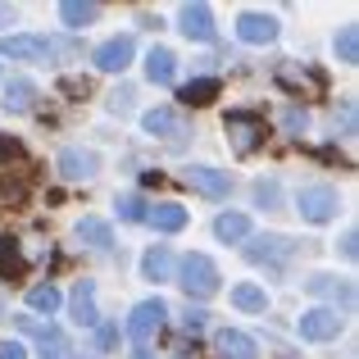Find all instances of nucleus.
I'll return each mask as SVG.
<instances>
[{"mask_svg":"<svg viewBox=\"0 0 359 359\" xmlns=\"http://www.w3.org/2000/svg\"><path fill=\"white\" fill-rule=\"evenodd\" d=\"M0 55L5 60H50V64H64V60H78L82 46L73 36H0Z\"/></svg>","mask_w":359,"mask_h":359,"instance_id":"obj_1","label":"nucleus"},{"mask_svg":"<svg viewBox=\"0 0 359 359\" xmlns=\"http://www.w3.org/2000/svg\"><path fill=\"white\" fill-rule=\"evenodd\" d=\"M173 278L182 282V291L191 300H210L214 291H219V264H214L210 255L191 250L187 259H177V273H173Z\"/></svg>","mask_w":359,"mask_h":359,"instance_id":"obj_2","label":"nucleus"},{"mask_svg":"<svg viewBox=\"0 0 359 359\" xmlns=\"http://www.w3.org/2000/svg\"><path fill=\"white\" fill-rule=\"evenodd\" d=\"M337 205H341V201H337L332 187H300V196H296V210H300L305 223H332Z\"/></svg>","mask_w":359,"mask_h":359,"instance_id":"obj_3","label":"nucleus"},{"mask_svg":"<svg viewBox=\"0 0 359 359\" xmlns=\"http://www.w3.org/2000/svg\"><path fill=\"white\" fill-rule=\"evenodd\" d=\"M223 128H228V141H232L237 155H250V150L264 141V118L259 114H245V109H232V114L223 118Z\"/></svg>","mask_w":359,"mask_h":359,"instance_id":"obj_4","label":"nucleus"},{"mask_svg":"<svg viewBox=\"0 0 359 359\" xmlns=\"http://www.w3.org/2000/svg\"><path fill=\"white\" fill-rule=\"evenodd\" d=\"M164 314H168L164 300H141V305L128 314V337H132L137 346H150V337L164 327Z\"/></svg>","mask_w":359,"mask_h":359,"instance_id":"obj_5","label":"nucleus"},{"mask_svg":"<svg viewBox=\"0 0 359 359\" xmlns=\"http://www.w3.org/2000/svg\"><path fill=\"white\" fill-rule=\"evenodd\" d=\"M182 182L191 187V191L210 196V201H223V196L232 191L228 173H223V168H210V164H187V168H182Z\"/></svg>","mask_w":359,"mask_h":359,"instance_id":"obj_6","label":"nucleus"},{"mask_svg":"<svg viewBox=\"0 0 359 359\" xmlns=\"http://www.w3.org/2000/svg\"><path fill=\"white\" fill-rule=\"evenodd\" d=\"M296 332H300V341H327V337L341 332V314L337 309H309V314H300Z\"/></svg>","mask_w":359,"mask_h":359,"instance_id":"obj_7","label":"nucleus"},{"mask_svg":"<svg viewBox=\"0 0 359 359\" xmlns=\"http://www.w3.org/2000/svg\"><path fill=\"white\" fill-rule=\"evenodd\" d=\"M177 27H182L187 41H214V14L210 5H182V14H177Z\"/></svg>","mask_w":359,"mask_h":359,"instance_id":"obj_8","label":"nucleus"},{"mask_svg":"<svg viewBox=\"0 0 359 359\" xmlns=\"http://www.w3.org/2000/svg\"><path fill=\"white\" fill-rule=\"evenodd\" d=\"M237 36L250 46H269L273 36H278V18L273 14H259V9H245V14L237 18Z\"/></svg>","mask_w":359,"mask_h":359,"instance_id":"obj_9","label":"nucleus"},{"mask_svg":"<svg viewBox=\"0 0 359 359\" xmlns=\"http://www.w3.org/2000/svg\"><path fill=\"white\" fill-rule=\"evenodd\" d=\"M132 50H137V46H132V36H109V41L96 50V69L100 73H123L132 64Z\"/></svg>","mask_w":359,"mask_h":359,"instance_id":"obj_10","label":"nucleus"},{"mask_svg":"<svg viewBox=\"0 0 359 359\" xmlns=\"http://www.w3.org/2000/svg\"><path fill=\"white\" fill-rule=\"evenodd\" d=\"M214 351L223 359H259V346H255V337L237 332V327H223L219 337H214Z\"/></svg>","mask_w":359,"mask_h":359,"instance_id":"obj_11","label":"nucleus"},{"mask_svg":"<svg viewBox=\"0 0 359 359\" xmlns=\"http://www.w3.org/2000/svg\"><path fill=\"white\" fill-rule=\"evenodd\" d=\"M291 250H296V241H287V237H259V241L245 245V259L250 264H282Z\"/></svg>","mask_w":359,"mask_h":359,"instance_id":"obj_12","label":"nucleus"},{"mask_svg":"<svg viewBox=\"0 0 359 359\" xmlns=\"http://www.w3.org/2000/svg\"><path fill=\"white\" fill-rule=\"evenodd\" d=\"M96 168H100V159L91 150H64L60 155V173L69 182H87V177H96Z\"/></svg>","mask_w":359,"mask_h":359,"instance_id":"obj_13","label":"nucleus"},{"mask_svg":"<svg viewBox=\"0 0 359 359\" xmlns=\"http://www.w3.org/2000/svg\"><path fill=\"white\" fill-rule=\"evenodd\" d=\"M69 305H73V323H82V327H96V282H91V278H82Z\"/></svg>","mask_w":359,"mask_h":359,"instance_id":"obj_14","label":"nucleus"},{"mask_svg":"<svg viewBox=\"0 0 359 359\" xmlns=\"http://www.w3.org/2000/svg\"><path fill=\"white\" fill-rule=\"evenodd\" d=\"M146 132H150V137H164V141H177L187 128H182V118H177V109L159 105V109H150V114H146Z\"/></svg>","mask_w":359,"mask_h":359,"instance_id":"obj_15","label":"nucleus"},{"mask_svg":"<svg viewBox=\"0 0 359 359\" xmlns=\"http://www.w3.org/2000/svg\"><path fill=\"white\" fill-rule=\"evenodd\" d=\"M141 273H146L150 282H168L177 273V259L168 245H155V250H146V259H141Z\"/></svg>","mask_w":359,"mask_h":359,"instance_id":"obj_16","label":"nucleus"},{"mask_svg":"<svg viewBox=\"0 0 359 359\" xmlns=\"http://www.w3.org/2000/svg\"><path fill=\"white\" fill-rule=\"evenodd\" d=\"M173 73H177V60H173V50L155 46V50L146 55V78H150V82H159V87H168V82H173Z\"/></svg>","mask_w":359,"mask_h":359,"instance_id":"obj_17","label":"nucleus"},{"mask_svg":"<svg viewBox=\"0 0 359 359\" xmlns=\"http://www.w3.org/2000/svg\"><path fill=\"white\" fill-rule=\"evenodd\" d=\"M146 223H155V232H182L187 228V210L182 205H150Z\"/></svg>","mask_w":359,"mask_h":359,"instance_id":"obj_18","label":"nucleus"},{"mask_svg":"<svg viewBox=\"0 0 359 359\" xmlns=\"http://www.w3.org/2000/svg\"><path fill=\"white\" fill-rule=\"evenodd\" d=\"M32 100H36L32 82H27V78H9V87H5V109H9V114H27Z\"/></svg>","mask_w":359,"mask_h":359,"instance_id":"obj_19","label":"nucleus"},{"mask_svg":"<svg viewBox=\"0 0 359 359\" xmlns=\"http://www.w3.org/2000/svg\"><path fill=\"white\" fill-rule=\"evenodd\" d=\"M232 305H237L241 314H264V309H269V296H264L259 287H250V282H241V287H232Z\"/></svg>","mask_w":359,"mask_h":359,"instance_id":"obj_20","label":"nucleus"},{"mask_svg":"<svg viewBox=\"0 0 359 359\" xmlns=\"http://www.w3.org/2000/svg\"><path fill=\"white\" fill-rule=\"evenodd\" d=\"M96 14H100V9L91 5V0H64V5H60V18H64L69 27H87V23H96Z\"/></svg>","mask_w":359,"mask_h":359,"instance_id":"obj_21","label":"nucleus"},{"mask_svg":"<svg viewBox=\"0 0 359 359\" xmlns=\"http://www.w3.org/2000/svg\"><path fill=\"white\" fill-rule=\"evenodd\" d=\"M214 232H219L223 241H245L250 237V219H245V214H219V219H214Z\"/></svg>","mask_w":359,"mask_h":359,"instance_id":"obj_22","label":"nucleus"},{"mask_svg":"<svg viewBox=\"0 0 359 359\" xmlns=\"http://www.w3.org/2000/svg\"><path fill=\"white\" fill-rule=\"evenodd\" d=\"M78 241H87V245H96V250H109V223L105 219H82L78 223Z\"/></svg>","mask_w":359,"mask_h":359,"instance_id":"obj_23","label":"nucleus"},{"mask_svg":"<svg viewBox=\"0 0 359 359\" xmlns=\"http://www.w3.org/2000/svg\"><path fill=\"white\" fill-rule=\"evenodd\" d=\"M23 327H27V332H36V341H41V355H46V359H60L64 351H69V346H64V337L55 332V327H36V323H27V318H23Z\"/></svg>","mask_w":359,"mask_h":359,"instance_id":"obj_24","label":"nucleus"},{"mask_svg":"<svg viewBox=\"0 0 359 359\" xmlns=\"http://www.w3.org/2000/svg\"><path fill=\"white\" fill-rule=\"evenodd\" d=\"M27 305H32L36 314H55V309H60V291H55L50 282H41V287H27Z\"/></svg>","mask_w":359,"mask_h":359,"instance_id":"obj_25","label":"nucleus"},{"mask_svg":"<svg viewBox=\"0 0 359 359\" xmlns=\"http://www.w3.org/2000/svg\"><path fill=\"white\" fill-rule=\"evenodd\" d=\"M214 96H219V82H214V78H196V82H187V87H182L187 105H210Z\"/></svg>","mask_w":359,"mask_h":359,"instance_id":"obj_26","label":"nucleus"},{"mask_svg":"<svg viewBox=\"0 0 359 359\" xmlns=\"http://www.w3.org/2000/svg\"><path fill=\"white\" fill-rule=\"evenodd\" d=\"M337 60L341 64H359V27L346 23L341 32H337Z\"/></svg>","mask_w":359,"mask_h":359,"instance_id":"obj_27","label":"nucleus"},{"mask_svg":"<svg viewBox=\"0 0 359 359\" xmlns=\"http://www.w3.org/2000/svg\"><path fill=\"white\" fill-rule=\"evenodd\" d=\"M146 214H150V205L141 196H118V219L123 223H146Z\"/></svg>","mask_w":359,"mask_h":359,"instance_id":"obj_28","label":"nucleus"},{"mask_svg":"<svg viewBox=\"0 0 359 359\" xmlns=\"http://www.w3.org/2000/svg\"><path fill=\"white\" fill-rule=\"evenodd\" d=\"M9 273H23V259H18V250H14V241H0V278H9Z\"/></svg>","mask_w":359,"mask_h":359,"instance_id":"obj_29","label":"nucleus"},{"mask_svg":"<svg viewBox=\"0 0 359 359\" xmlns=\"http://www.w3.org/2000/svg\"><path fill=\"white\" fill-rule=\"evenodd\" d=\"M305 123H309V114H305V109H296V105H291L287 114H282V128H287V132H296V137L305 132Z\"/></svg>","mask_w":359,"mask_h":359,"instance_id":"obj_30","label":"nucleus"},{"mask_svg":"<svg viewBox=\"0 0 359 359\" xmlns=\"http://www.w3.org/2000/svg\"><path fill=\"white\" fill-rule=\"evenodd\" d=\"M0 359H27V346L23 341H5V337H0Z\"/></svg>","mask_w":359,"mask_h":359,"instance_id":"obj_31","label":"nucleus"},{"mask_svg":"<svg viewBox=\"0 0 359 359\" xmlns=\"http://www.w3.org/2000/svg\"><path fill=\"white\" fill-rule=\"evenodd\" d=\"M182 323H187V332H201V327H205V314H201V309H191Z\"/></svg>","mask_w":359,"mask_h":359,"instance_id":"obj_32","label":"nucleus"},{"mask_svg":"<svg viewBox=\"0 0 359 359\" xmlns=\"http://www.w3.org/2000/svg\"><path fill=\"white\" fill-rule=\"evenodd\" d=\"M355 250H359V245H355V232H346V237H341V255H346V259H355Z\"/></svg>","mask_w":359,"mask_h":359,"instance_id":"obj_33","label":"nucleus"},{"mask_svg":"<svg viewBox=\"0 0 359 359\" xmlns=\"http://www.w3.org/2000/svg\"><path fill=\"white\" fill-rule=\"evenodd\" d=\"M259 201H278V182H259Z\"/></svg>","mask_w":359,"mask_h":359,"instance_id":"obj_34","label":"nucleus"}]
</instances>
